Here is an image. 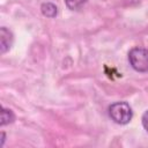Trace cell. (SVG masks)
I'll return each mask as SVG.
<instances>
[{
    "instance_id": "cell-1",
    "label": "cell",
    "mask_w": 148,
    "mask_h": 148,
    "mask_svg": "<svg viewBox=\"0 0 148 148\" xmlns=\"http://www.w3.org/2000/svg\"><path fill=\"white\" fill-rule=\"evenodd\" d=\"M132 114L133 113L131 106L125 102H116L109 108L110 118L119 125H125L130 123V120L132 119Z\"/></svg>"
},
{
    "instance_id": "cell-7",
    "label": "cell",
    "mask_w": 148,
    "mask_h": 148,
    "mask_svg": "<svg viewBox=\"0 0 148 148\" xmlns=\"http://www.w3.org/2000/svg\"><path fill=\"white\" fill-rule=\"evenodd\" d=\"M142 125H143L145 130L148 132V111H146L142 116Z\"/></svg>"
},
{
    "instance_id": "cell-3",
    "label": "cell",
    "mask_w": 148,
    "mask_h": 148,
    "mask_svg": "<svg viewBox=\"0 0 148 148\" xmlns=\"http://www.w3.org/2000/svg\"><path fill=\"white\" fill-rule=\"evenodd\" d=\"M13 44V34L5 27L0 29V49L1 53L7 52Z\"/></svg>"
},
{
    "instance_id": "cell-5",
    "label": "cell",
    "mask_w": 148,
    "mask_h": 148,
    "mask_svg": "<svg viewBox=\"0 0 148 148\" xmlns=\"http://www.w3.org/2000/svg\"><path fill=\"white\" fill-rule=\"evenodd\" d=\"M14 120V114L10 110L8 109H5L2 108V111H1V125H7L9 123H12Z\"/></svg>"
},
{
    "instance_id": "cell-6",
    "label": "cell",
    "mask_w": 148,
    "mask_h": 148,
    "mask_svg": "<svg viewBox=\"0 0 148 148\" xmlns=\"http://www.w3.org/2000/svg\"><path fill=\"white\" fill-rule=\"evenodd\" d=\"M86 2H87V0H65L66 6L71 10H77V9H80Z\"/></svg>"
},
{
    "instance_id": "cell-2",
    "label": "cell",
    "mask_w": 148,
    "mask_h": 148,
    "mask_svg": "<svg viewBox=\"0 0 148 148\" xmlns=\"http://www.w3.org/2000/svg\"><path fill=\"white\" fill-rule=\"evenodd\" d=\"M131 66L138 72H148V50L145 47H133L128 53Z\"/></svg>"
},
{
    "instance_id": "cell-4",
    "label": "cell",
    "mask_w": 148,
    "mask_h": 148,
    "mask_svg": "<svg viewBox=\"0 0 148 148\" xmlns=\"http://www.w3.org/2000/svg\"><path fill=\"white\" fill-rule=\"evenodd\" d=\"M43 15H45L46 17H54L58 13V8L56 5H53L52 2H44L40 7Z\"/></svg>"
}]
</instances>
